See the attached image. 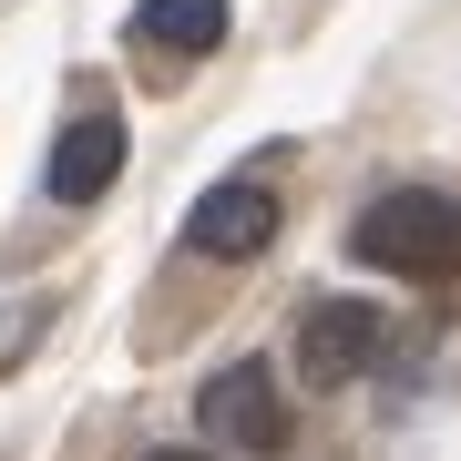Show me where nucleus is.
<instances>
[{
	"mask_svg": "<svg viewBox=\"0 0 461 461\" xmlns=\"http://www.w3.org/2000/svg\"><path fill=\"white\" fill-rule=\"evenodd\" d=\"M267 236H277V195H267V185H247V175L215 185V195L185 215V247H195V257H226V267H236V257H257Z\"/></svg>",
	"mask_w": 461,
	"mask_h": 461,
	"instance_id": "39448f33",
	"label": "nucleus"
},
{
	"mask_svg": "<svg viewBox=\"0 0 461 461\" xmlns=\"http://www.w3.org/2000/svg\"><path fill=\"white\" fill-rule=\"evenodd\" d=\"M390 348H400V329H390V308H369V297H318V308L297 318V369H308L318 390L369 379Z\"/></svg>",
	"mask_w": 461,
	"mask_h": 461,
	"instance_id": "7ed1b4c3",
	"label": "nucleus"
},
{
	"mask_svg": "<svg viewBox=\"0 0 461 461\" xmlns=\"http://www.w3.org/2000/svg\"><path fill=\"white\" fill-rule=\"evenodd\" d=\"M348 247H359V267H390V277H461V195L400 185L348 226Z\"/></svg>",
	"mask_w": 461,
	"mask_h": 461,
	"instance_id": "f257e3e1",
	"label": "nucleus"
},
{
	"mask_svg": "<svg viewBox=\"0 0 461 461\" xmlns=\"http://www.w3.org/2000/svg\"><path fill=\"white\" fill-rule=\"evenodd\" d=\"M195 430L215 451H247V461H277L287 451V390H277V369L267 359H236V369H215L205 390H195Z\"/></svg>",
	"mask_w": 461,
	"mask_h": 461,
	"instance_id": "f03ea898",
	"label": "nucleus"
},
{
	"mask_svg": "<svg viewBox=\"0 0 461 461\" xmlns=\"http://www.w3.org/2000/svg\"><path fill=\"white\" fill-rule=\"evenodd\" d=\"M144 461H215V451H144Z\"/></svg>",
	"mask_w": 461,
	"mask_h": 461,
	"instance_id": "0eeeda50",
	"label": "nucleus"
},
{
	"mask_svg": "<svg viewBox=\"0 0 461 461\" xmlns=\"http://www.w3.org/2000/svg\"><path fill=\"white\" fill-rule=\"evenodd\" d=\"M215 41H226V0H144L133 11V51H144L154 83L185 72V62H205Z\"/></svg>",
	"mask_w": 461,
	"mask_h": 461,
	"instance_id": "20e7f679",
	"label": "nucleus"
},
{
	"mask_svg": "<svg viewBox=\"0 0 461 461\" xmlns=\"http://www.w3.org/2000/svg\"><path fill=\"white\" fill-rule=\"evenodd\" d=\"M113 175H123V123L93 103V113H72L62 144H51V205H93Z\"/></svg>",
	"mask_w": 461,
	"mask_h": 461,
	"instance_id": "423d86ee",
	"label": "nucleus"
}]
</instances>
